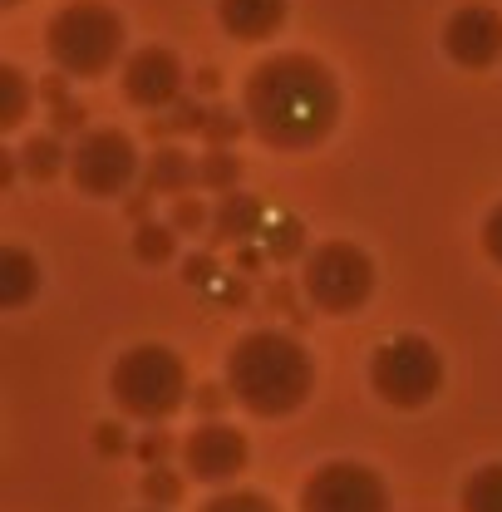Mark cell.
<instances>
[{
	"label": "cell",
	"mask_w": 502,
	"mask_h": 512,
	"mask_svg": "<svg viewBox=\"0 0 502 512\" xmlns=\"http://www.w3.org/2000/svg\"><path fill=\"white\" fill-rule=\"evenodd\" d=\"M20 173H25V168H20V153H0V188H10Z\"/></svg>",
	"instance_id": "obj_33"
},
{
	"label": "cell",
	"mask_w": 502,
	"mask_h": 512,
	"mask_svg": "<svg viewBox=\"0 0 502 512\" xmlns=\"http://www.w3.org/2000/svg\"><path fill=\"white\" fill-rule=\"evenodd\" d=\"M143 173V158L124 128H84L69 148V178L84 197H124Z\"/></svg>",
	"instance_id": "obj_7"
},
{
	"label": "cell",
	"mask_w": 502,
	"mask_h": 512,
	"mask_svg": "<svg viewBox=\"0 0 502 512\" xmlns=\"http://www.w3.org/2000/svg\"><path fill=\"white\" fill-rule=\"evenodd\" d=\"M30 104H35V89H30L25 69L20 64H0V128L15 133L30 119Z\"/></svg>",
	"instance_id": "obj_17"
},
{
	"label": "cell",
	"mask_w": 502,
	"mask_h": 512,
	"mask_svg": "<svg viewBox=\"0 0 502 512\" xmlns=\"http://www.w3.org/2000/svg\"><path fill=\"white\" fill-rule=\"evenodd\" d=\"M178 252V227L173 222H138L133 227V256L143 261V266H163V261H173Z\"/></svg>",
	"instance_id": "obj_21"
},
{
	"label": "cell",
	"mask_w": 502,
	"mask_h": 512,
	"mask_svg": "<svg viewBox=\"0 0 502 512\" xmlns=\"http://www.w3.org/2000/svg\"><path fill=\"white\" fill-rule=\"evenodd\" d=\"M109 394H114L119 414L133 424H168L178 409L192 404L188 365L178 350H168L158 340L133 345L109 370Z\"/></svg>",
	"instance_id": "obj_4"
},
{
	"label": "cell",
	"mask_w": 502,
	"mask_h": 512,
	"mask_svg": "<svg viewBox=\"0 0 502 512\" xmlns=\"http://www.w3.org/2000/svg\"><path fill=\"white\" fill-rule=\"evenodd\" d=\"M143 512H158V508H143Z\"/></svg>",
	"instance_id": "obj_36"
},
{
	"label": "cell",
	"mask_w": 502,
	"mask_h": 512,
	"mask_svg": "<svg viewBox=\"0 0 502 512\" xmlns=\"http://www.w3.org/2000/svg\"><path fill=\"white\" fill-rule=\"evenodd\" d=\"M261 252L271 256V261H306V227H301V217H276V222H266V232H261Z\"/></svg>",
	"instance_id": "obj_22"
},
{
	"label": "cell",
	"mask_w": 502,
	"mask_h": 512,
	"mask_svg": "<svg viewBox=\"0 0 502 512\" xmlns=\"http://www.w3.org/2000/svg\"><path fill=\"white\" fill-rule=\"evenodd\" d=\"M128 25L109 0H69L45 25V55L64 79H104L124 55Z\"/></svg>",
	"instance_id": "obj_3"
},
{
	"label": "cell",
	"mask_w": 502,
	"mask_h": 512,
	"mask_svg": "<svg viewBox=\"0 0 502 512\" xmlns=\"http://www.w3.org/2000/svg\"><path fill=\"white\" fill-rule=\"evenodd\" d=\"M183 84H188V69L183 60L168 50V45H143L133 50L119 69V89L133 109H148V114H163L183 99Z\"/></svg>",
	"instance_id": "obj_10"
},
{
	"label": "cell",
	"mask_w": 502,
	"mask_h": 512,
	"mask_svg": "<svg viewBox=\"0 0 502 512\" xmlns=\"http://www.w3.org/2000/svg\"><path fill=\"white\" fill-rule=\"evenodd\" d=\"M296 512H394L389 483L360 458H330L301 483Z\"/></svg>",
	"instance_id": "obj_8"
},
{
	"label": "cell",
	"mask_w": 502,
	"mask_h": 512,
	"mask_svg": "<svg viewBox=\"0 0 502 512\" xmlns=\"http://www.w3.org/2000/svg\"><path fill=\"white\" fill-rule=\"evenodd\" d=\"M138 488H143V503H148V508L168 512V508H178V503L188 498V473L158 463V468H143V483H138Z\"/></svg>",
	"instance_id": "obj_20"
},
{
	"label": "cell",
	"mask_w": 502,
	"mask_h": 512,
	"mask_svg": "<svg viewBox=\"0 0 502 512\" xmlns=\"http://www.w3.org/2000/svg\"><path fill=\"white\" fill-rule=\"evenodd\" d=\"M227 404H237L227 384H197V389H192V409H197L202 419H222Z\"/></svg>",
	"instance_id": "obj_27"
},
{
	"label": "cell",
	"mask_w": 502,
	"mask_h": 512,
	"mask_svg": "<svg viewBox=\"0 0 502 512\" xmlns=\"http://www.w3.org/2000/svg\"><path fill=\"white\" fill-rule=\"evenodd\" d=\"M242 114L256 143L276 153H306L340 124V84L330 64L301 50H276L251 64L242 84Z\"/></svg>",
	"instance_id": "obj_1"
},
{
	"label": "cell",
	"mask_w": 502,
	"mask_h": 512,
	"mask_svg": "<svg viewBox=\"0 0 502 512\" xmlns=\"http://www.w3.org/2000/svg\"><path fill=\"white\" fill-rule=\"evenodd\" d=\"M40 261L25 252V247H5L0 252V311H20L35 301L40 291Z\"/></svg>",
	"instance_id": "obj_15"
},
{
	"label": "cell",
	"mask_w": 502,
	"mask_h": 512,
	"mask_svg": "<svg viewBox=\"0 0 502 512\" xmlns=\"http://www.w3.org/2000/svg\"><path fill=\"white\" fill-rule=\"evenodd\" d=\"M458 512H502V463H483L463 478Z\"/></svg>",
	"instance_id": "obj_18"
},
{
	"label": "cell",
	"mask_w": 502,
	"mask_h": 512,
	"mask_svg": "<svg viewBox=\"0 0 502 512\" xmlns=\"http://www.w3.org/2000/svg\"><path fill=\"white\" fill-rule=\"evenodd\" d=\"M286 15H291V0H217L222 30L242 45H261V40L281 35Z\"/></svg>",
	"instance_id": "obj_13"
},
{
	"label": "cell",
	"mask_w": 502,
	"mask_h": 512,
	"mask_svg": "<svg viewBox=\"0 0 502 512\" xmlns=\"http://www.w3.org/2000/svg\"><path fill=\"white\" fill-rule=\"evenodd\" d=\"M222 384L251 419H291L315 394V360L291 330H247L227 350Z\"/></svg>",
	"instance_id": "obj_2"
},
{
	"label": "cell",
	"mask_w": 502,
	"mask_h": 512,
	"mask_svg": "<svg viewBox=\"0 0 502 512\" xmlns=\"http://www.w3.org/2000/svg\"><path fill=\"white\" fill-rule=\"evenodd\" d=\"M247 128V114H237V109H227V104H212L207 109V124H202V138L212 143V148H232Z\"/></svg>",
	"instance_id": "obj_24"
},
{
	"label": "cell",
	"mask_w": 502,
	"mask_h": 512,
	"mask_svg": "<svg viewBox=\"0 0 502 512\" xmlns=\"http://www.w3.org/2000/svg\"><path fill=\"white\" fill-rule=\"evenodd\" d=\"M202 124H207V104L178 99L173 109H163L158 119H148V133H153V138H168V133H202Z\"/></svg>",
	"instance_id": "obj_23"
},
{
	"label": "cell",
	"mask_w": 502,
	"mask_h": 512,
	"mask_svg": "<svg viewBox=\"0 0 502 512\" xmlns=\"http://www.w3.org/2000/svg\"><path fill=\"white\" fill-rule=\"evenodd\" d=\"M20 168H25V178L50 183V178L69 173V148H64L55 133H35V138H25V148H20Z\"/></svg>",
	"instance_id": "obj_16"
},
{
	"label": "cell",
	"mask_w": 502,
	"mask_h": 512,
	"mask_svg": "<svg viewBox=\"0 0 502 512\" xmlns=\"http://www.w3.org/2000/svg\"><path fill=\"white\" fill-rule=\"evenodd\" d=\"M478 242H483V256L493 261V266H502V202L483 217V232H478Z\"/></svg>",
	"instance_id": "obj_28"
},
{
	"label": "cell",
	"mask_w": 502,
	"mask_h": 512,
	"mask_svg": "<svg viewBox=\"0 0 502 512\" xmlns=\"http://www.w3.org/2000/svg\"><path fill=\"white\" fill-rule=\"evenodd\" d=\"M370 389L389 409H424L443 394V355L429 335H389L370 355Z\"/></svg>",
	"instance_id": "obj_6"
},
{
	"label": "cell",
	"mask_w": 502,
	"mask_h": 512,
	"mask_svg": "<svg viewBox=\"0 0 502 512\" xmlns=\"http://www.w3.org/2000/svg\"><path fill=\"white\" fill-rule=\"evenodd\" d=\"M212 242L217 247H251L261 232H266V202L256 192H222L217 207H212Z\"/></svg>",
	"instance_id": "obj_12"
},
{
	"label": "cell",
	"mask_w": 502,
	"mask_h": 512,
	"mask_svg": "<svg viewBox=\"0 0 502 512\" xmlns=\"http://www.w3.org/2000/svg\"><path fill=\"white\" fill-rule=\"evenodd\" d=\"M197 89L212 94V89H217V69H202V74H197Z\"/></svg>",
	"instance_id": "obj_34"
},
{
	"label": "cell",
	"mask_w": 502,
	"mask_h": 512,
	"mask_svg": "<svg viewBox=\"0 0 502 512\" xmlns=\"http://www.w3.org/2000/svg\"><path fill=\"white\" fill-rule=\"evenodd\" d=\"M197 512H281V508H276L266 493H256V488H222V493H212Z\"/></svg>",
	"instance_id": "obj_25"
},
{
	"label": "cell",
	"mask_w": 502,
	"mask_h": 512,
	"mask_svg": "<svg viewBox=\"0 0 502 512\" xmlns=\"http://www.w3.org/2000/svg\"><path fill=\"white\" fill-rule=\"evenodd\" d=\"M301 291L320 316H355L375 296V261L345 237L315 242L301 261Z\"/></svg>",
	"instance_id": "obj_5"
},
{
	"label": "cell",
	"mask_w": 502,
	"mask_h": 512,
	"mask_svg": "<svg viewBox=\"0 0 502 512\" xmlns=\"http://www.w3.org/2000/svg\"><path fill=\"white\" fill-rule=\"evenodd\" d=\"M178 453H183V473L197 478V483H212V488L242 478L251 463L247 434H242L237 424H227V419H202L188 439H183Z\"/></svg>",
	"instance_id": "obj_9"
},
{
	"label": "cell",
	"mask_w": 502,
	"mask_h": 512,
	"mask_svg": "<svg viewBox=\"0 0 502 512\" xmlns=\"http://www.w3.org/2000/svg\"><path fill=\"white\" fill-rule=\"evenodd\" d=\"M197 188L207 192H237L242 188V158L232 153V148H207L202 158H197Z\"/></svg>",
	"instance_id": "obj_19"
},
{
	"label": "cell",
	"mask_w": 502,
	"mask_h": 512,
	"mask_svg": "<svg viewBox=\"0 0 502 512\" xmlns=\"http://www.w3.org/2000/svg\"><path fill=\"white\" fill-rule=\"evenodd\" d=\"M84 119H89L84 104H60V109H55V128H60V133H84Z\"/></svg>",
	"instance_id": "obj_31"
},
{
	"label": "cell",
	"mask_w": 502,
	"mask_h": 512,
	"mask_svg": "<svg viewBox=\"0 0 502 512\" xmlns=\"http://www.w3.org/2000/svg\"><path fill=\"white\" fill-rule=\"evenodd\" d=\"M168 222L178 227V232H202V227H212V212H207V202L202 197H173V212H168Z\"/></svg>",
	"instance_id": "obj_26"
},
{
	"label": "cell",
	"mask_w": 502,
	"mask_h": 512,
	"mask_svg": "<svg viewBox=\"0 0 502 512\" xmlns=\"http://www.w3.org/2000/svg\"><path fill=\"white\" fill-rule=\"evenodd\" d=\"M168 453H173V439H168V434H163L158 424H153V434H143V439H138V458H143L148 468L168 463Z\"/></svg>",
	"instance_id": "obj_29"
},
{
	"label": "cell",
	"mask_w": 502,
	"mask_h": 512,
	"mask_svg": "<svg viewBox=\"0 0 502 512\" xmlns=\"http://www.w3.org/2000/svg\"><path fill=\"white\" fill-rule=\"evenodd\" d=\"M0 5H5V10H15V5H20V0H0Z\"/></svg>",
	"instance_id": "obj_35"
},
{
	"label": "cell",
	"mask_w": 502,
	"mask_h": 512,
	"mask_svg": "<svg viewBox=\"0 0 502 512\" xmlns=\"http://www.w3.org/2000/svg\"><path fill=\"white\" fill-rule=\"evenodd\" d=\"M212 271H217V261L202 252V256H188V266H183V276H188V286H207L212 281Z\"/></svg>",
	"instance_id": "obj_32"
},
{
	"label": "cell",
	"mask_w": 502,
	"mask_h": 512,
	"mask_svg": "<svg viewBox=\"0 0 502 512\" xmlns=\"http://www.w3.org/2000/svg\"><path fill=\"white\" fill-rule=\"evenodd\" d=\"M443 55L458 69H493L502 60V10L473 0L443 20Z\"/></svg>",
	"instance_id": "obj_11"
},
{
	"label": "cell",
	"mask_w": 502,
	"mask_h": 512,
	"mask_svg": "<svg viewBox=\"0 0 502 512\" xmlns=\"http://www.w3.org/2000/svg\"><path fill=\"white\" fill-rule=\"evenodd\" d=\"M94 448H99L104 458H114V453H124V429H119L114 419H109V424H99V429H94Z\"/></svg>",
	"instance_id": "obj_30"
},
{
	"label": "cell",
	"mask_w": 502,
	"mask_h": 512,
	"mask_svg": "<svg viewBox=\"0 0 502 512\" xmlns=\"http://www.w3.org/2000/svg\"><path fill=\"white\" fill-rule=\"evenodd\" d=\"M143 183L158 197H188L197 188V158L178 143H158L148 158H143Z\"/></svg>",
	"instance_id": "obj_14"
}]
</instances>
